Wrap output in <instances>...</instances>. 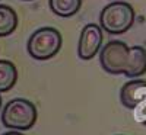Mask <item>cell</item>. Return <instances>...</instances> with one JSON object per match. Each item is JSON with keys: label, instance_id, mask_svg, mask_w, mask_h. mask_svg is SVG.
<instances>
[{"label": "cell", "instance_id": "1", "mask_svg": "<svg viewBox=\"0 0 146 135\" xmlns=\"http://www.w3.org/2000/svg\"><path fill=\"white\" fill-rule=\"evenodd\" d=\"M100 63L108 74L135 79L146 73V50L139 45L129 47L123 41H110L101 48Z\"/></svg>", "mask_w": 146, "mask_h": 135}, {"label": "cell", "instance_id": "2", "mask_svg": "<svg viewBox=\"0 0 146 135\" xmlns=\"http://www.w3.org/2000/svg\"><path fill=\"white\" fill-rule=\"evenodd\" d=\"M36 107L35 105L28 100L16 97L6 103L2 110V122L6 128L10 129H21L28 131L31 129L36 122Z\"/></svg>", "mask_w": 146, "mask_h": 135}, {"label": "cell", "instance_id": "3", "mask_svg": "<svg viewBox=\"0 0 146 135\" xmlns=\"http://www.w3.org/2000/svg\"><path fill=\"white\" fill-rule=\"evenodd\" d=\"M62 44H63L62 33L56 28L45 26L36 29L29 36L27 50L34 60L45 61L58 54V51L62 50Z\"/></svg>", "mask_w": 146, "mask_h": 135}, {"label": "cell", "instance_id": "4", "mask_svg": "<svg viewBox=\"0 0 146 135\" xmlns=\"http://www.w3.org/2000/svg\"><path fill=\"white\" fill-rule=\"evenodd\" d=\"M135 22V10L127 2H113L107 5L100 15L101 28L111 35L127 32Z\"/></svg>", "mask_w": 146, "mask_h": 135}, {"label": "cell", "instance_id": "5", "mask_svg": "<svg viewBox=\"0 0 146 135\" xmlns=\"http://www.w3.org/2000/svg\"><path fill=\"white\" fill-rule=\"evenodd\" d=\"M102 31L104 29L98 25H95V23H88V25L83 26L80 32L79 44H78V55L80 60L83 61L92 60L101 51L102 41H104Z\"/></svg>", "mask_w": 146, "mask_h": 135}, {"label": "cell", "instance_id": "6", "mask_svg": "<svg viewBox=\"0 0 146 135\" xmlns=\"http://www.w3.org/2000/svg\"><path fill=\"white\" fill-rule=\"evenodd\" d=\"M120 100L127 109H136L146 100V80L135 79L127 81L120 92Z\"/></svg>", "mask_w": 146, "mask_h": 135}, {"label": "cell", "instance_id": "7", "mask_svg": "<svg viewBox=\"0 0 146 135\" xmlns=\"http://www.w3.org/2000/svg\"><path fill=\"white\" fill-rule=\"evenodd\" d=\"M18 80V70L12 61L0 60V93L9 92Z\"/></svg>", "mask_w": 146, "mask_h": 135}, {"label": "cell", "instance_id": "8", "mask_svg": "<svg viewBox=\"0 0 146 135\" xmlns=\"http://www.w3.org/2000/svg\"><path fill=\"white\" fill-rule=\"evenodd\" d=\"M50 9L60 18H70L80 10L82 0H48Z\"/></svg>", "mask_w": 146, "mask_h": 135}, {"label": "cell", "instance_id": "9", "mask_svg": "<svg viewBox=\"0 0 146 135\" xmlns=\"http://www.w3.org/2000/svg\"><path fill=\"white\" fill-rule=\"evenodd\" d=\"M18 26L16 12L7 5H0V38L9 36Z\"/></svg>", "mask_w": 146, "mask_h": 135}, {"label": "cell", "instance_id": "10", "mask_svg": "<svg viewBox=\"0 0 146 135\" xmlns=\"http://www.w3.org/2000/svg\"><path fill=\"white\" fill-rule=\"evenodd\" d=\"M135 118L146 126V100H143L136 109H135Z\"/></svg>", "mask_w": 146, "mask_h": 135}, {"label": "cell", "instance_id": "11", "mask_svg": "<svg viewBox=\"0 0 146 135\" xmlns=\"http://www.w3.org/2000/svg\"><path fill=\"white\" fill-rule=\"evenodd\" d=\"M3 135H23V134H18V132H6Z\"/></svg>", "mask_w": 146, "mask_h": 135}, {"label": "cell", "instance_id": "12", "mask_svg": "<svg viewBox=\"0 0 146 135\" xmlns=\"http://www.w3.org/2000/svg\"><path fill=\"white\" fill-rule=\"evenodd\" d=\"M0 107H2V94H0Z\"/></svg>", "mask_w": 146, "mask_h": 135}, {"label": "cell", "instance_id": "13", "mask_svg": "<svg viewBox=\"0 0 146 135\" xmlns=\"http://www.w3.org/2000/svg\"><path fill=\"white\" fill-rule=\"evenodd\" d=\"M25 2H31V0H25Z\"/></svg>", "mask_w": 146, "mask_h": 135}]
</instances>
